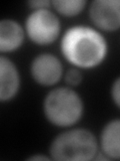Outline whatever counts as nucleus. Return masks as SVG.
I'll return each instance as SVG.
<instances>
[{"mask_svg":"<svg viewBox=\"0 0 120 161\" xmlns=\"http://www.w3.org/2000/svg\"><path fill=\"white\" fill-rule=\"evenodd\" d=\"M25 33L37 45H49L56 40L61 32L59 17L49 8L33 10L24 24Z\"/></svg>","mask_w":120,"mask_h":161,"instance_id":"nucleus-4","label":"nucleus"},{"mask_svg":"<svg viewBox=\"0 0 120 161\" xmlns=\"http://www.w3.org/2000/svg\"><path fill=\"white\" fill-rule=\"evenodd\" d=\"M28 5L33 10L44 9L52 6V1H48V0H33V1H29Z\"/></svg>","mask_w":120,"mask_h":161,"instance_id":"nucleus-13","label":"nucleus"},{"mask_svg":"<svg viewBox=\"0 0 120 161\" xmlns=\"http://www.w3.org/2000/svg\"><path fill=\"white\" fill-rule=\"evenodd\" d=\"M19 70L9 58L0 57V101L9 102L17 96L20 89Z\"/></svg>","mask_w":120,"mask_h":161,"instance_id":"nucleus-7","label":"nucleus"},{"mask_svg":"<svg viewBox=\"0 0 120 161\" xmlns=\"http://www.w3.org/2000/svg\"><path fill=\"white\" fill-rule=\"evenodd\" d=\"M52 159L51 157H48V156H44V155H39V154H35L30 156L27 160H50Z\"/></svg>","mask_w":120,"mask_h":161,"instance_id":"nucleus-14","label":"nucleus"},{"mask_svg":"<svg viewBox=\"0 0 120 161\" xmlns=\"http://www.w3.org/2000/svg\"><path fill=\"white\" fill-rule=\"evenodd\" d=\"M60 49L64 58L73 67L90 69L104 62L108 44L98 29L86 25H75L62 35Z\"/></svg>","mask_w":120,"mask_h":161,"instance_id":"nucleus-1","label":"nucleus"},{"mask_svg":"<svg viewBox=\"0 0 120 161\" xmlns=\"http://www.w3.org/2000/svg\"><path fill=\"white\" fill-rule=\"evenodd\" d=\"M64 80L70 88L77 87L83 80V75L78 68H71L67 69L64 74Z\"/></svg>","mask_w":120,"mask_h":161,"instance_id":"nucleus-11","label":"nucleus"},{"mask_svg":"<svg viewBox=\"0 0 120 161\" xmlns=\"http://www.w3.org/2000/svg\"><path fill=\"white\" fill-rule=\"evenodd\" d=\"M42 110L50 124L59 128H69L82 118L84 103L81 96L72 88L59 87L46 94Z\"/></svg>","mask_w":120,"mask_h":161,"instance_id":"nucleus-3","label":"nucleus"},{"mask_svg":"<svg viewBox=\"0 0 120 161\" xmlns=\"http://www.w3.org/2000/svg\"><path fill=\"white\" fill-rule=\"evenodd\" d=\"M99 148L110 159L120 160V119L110 120L99 136Z\"/></svg>","mask_w":120,"mask_h":161,"instance_id":"nucleus-9","label":"nucleus"},{"mask_svg":"<svg viewBox=\"0 0 120 161\" xmlns=\"http://www.w3.org/2000/svg\"><path fill=\"white\" fill-rule=\"evenodd\" d=\"M25 29L18 21L5 18L0 21V52L10 53L22 47Z\"/></svg>","mask_w":120,"mask_h":161,"instance_id":"nucleus-8","label":"nucleus"},{"mask_svg":"<svg viewBox=\"0 0 120 161\" xmlns=\"http://www.w3.org/2000/svg\"><path fill=\"white\" fill-rule=\"evenodd\" d=\"M87 2L85 0H54L52 6L58 14L66 17L76 16L85 9Z\"/></svg>","mask_w":120,"mask_h":161,"instance_id":"nucleus-10","label":"nucleus"},{"mask_svg":"<svg viewBox=\"0 0 120 161\" xmlns=\"http://www.w3.org/2000/svg\"><path fill=\"white\" fill-rule=\"evenodd\" d=\"M98 149V140L91 131L73 128L55 136L49 146V154L53 160L89 161L95 159Z\"/></svg>","mask_w":120,"mask_h":161,"instance_id":"nucleus-2","label":"nucleus"},{"mask_svg":"<svg viewBox=\"0 0 120 161\" xmlns=\"http://www.w3.org/2000/svg\"><path fill=\"white\" fill-rule=\"evenodd\" d=\"M30 74L34 82L43 87H52L63 77V65L56 55L42 53L30 64Z\"/></svg>","mask_w":120,"mask_h":161,"instance_id":"nucleus-5","label":"nucleus"},{"mask_svg":"<svg viewBox=\"0 0 120 161\" xmlns=\"http://www.w3.org/2000/svg\"><path fill=\"white\" fill-rule=\"evenodd\" d=\"M90 21L101 31L120 28V0H94L89 5Z\"/></svg>","mask_w":120,"mask_h":161,"instance_id":"nucleus-6","label":"nucleus"},{"mask_svg":"<svg viewBox=\"0 0 120 161\" xmlns=\"http://www.w3.org/2000/svg\"><path fill=\"white\" fill-rule=\"evenodd\" d=\"M110 94H111V99L114 105L118 109H120V77L115 79L114 82L112 83Z\"/></svg>","mask_w":120,"mask_h":161,"instance_id":"nucleus-12","label":"nucleus"}]
</instances>
